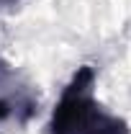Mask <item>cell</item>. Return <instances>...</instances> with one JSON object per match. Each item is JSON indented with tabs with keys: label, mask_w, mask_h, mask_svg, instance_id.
I'll use <instances>...</instances> for the list:
<instances>
[{
	"label": "cell",
	"mask_w": 131,
	"mask_h": 134,
	"mask_svg": "<svg viewBox=\"0 0 131 134\" xmlns=\"http://www.w3.org/2000/svg\"><path fill=\"white\" fill-rule=\"evenodd\" d=\"M95 70L90 65H82L75 70L72 80L67 83L62 96L57 100L51 119L46 124V134H75L80 124L98 108L95 100Z\"/></svg>",
	"instance_id": "6da1fadb"
},
{
	"label": "cell",
	"mask_w": 131,
	"mask_h": 134,
	"mask_svg": "<svg viewBox=\"0 0 131 134\" xmlns=\"http://www.w3.org/2000/svg\"><path fill=\"white\" fill-rule=\"evenodd\" d=\"M75 134H131V126L126 119L108 114L103 106H98L90 116L80 124Z\"/></svg>",
	"instance_id": "7a4b0ae2"
},
{
	"label": "cell",
	"mask_w": 131,
	"mask_h": 134,
	"mask_svg": "<svg viewBox=\"0 0 131 134\" xmlns=\"http://www.w3.org/2000/svg\"><path fill=\"white\" fill-rule=\"evenodd\" d=\"M10 114H13V103H10V100H5V98H0V124L10 116Z\"/></svg>",
	"instance_id": "3957f363"
},
{
	"label": "cell",
	"mask_w": 131,
	"mask_h": 134,
	"mask_svg": "<svg viewBox=\"0 0 131 134\" xmlns=\"http://www.w3.org/2000/svg\"><path fill=\"white\" fill-rule=\"evenodd\" d=\"M0 70H3V72H10V70H8V65H5V62H0Z\"/></svg>",
	"instance_id": "277c9868"
},
{
	"label": "cell",
	"mask_w": 131,
	"mask_h": 134,
	"mask_svg": "<svg viewBox=\"0 0 131 134\" xmlns=\"http://www.w3.org/2000/svg\"><path fill=\"white\" fill-rule=\"evenodd\" d=\"M0 3H13V0H0Z\"/></svg>",
	"instance_id": "5b68a950"
}]
</instances>
